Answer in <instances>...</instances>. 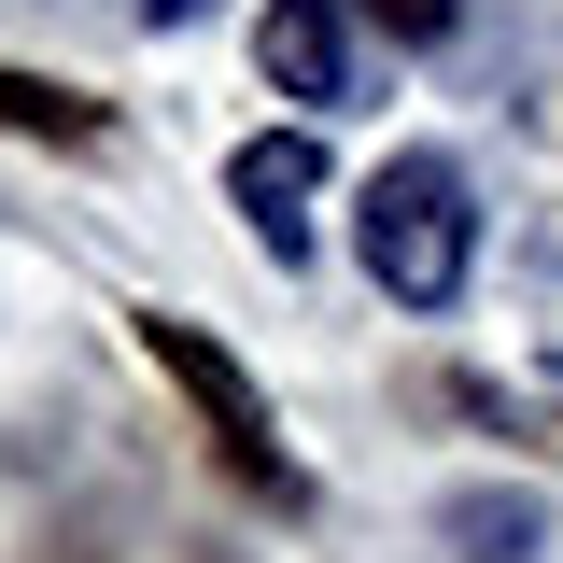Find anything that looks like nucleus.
Returning <instances> with one entry per match:
<instances>
[{"instance_id": "obj_1", "label": "nucleus", "mask_w": 563, "mask_h": 563, "mask_svg": "<svg viewBox=\"0 0 563 563\" xmlns=\"http://www.w3.org/2000/svg\"><path fill=\"white\" fill-rule=\"evenodd\" d=\"M352 254H366V282H380L395 310H451L465 268H479L465 169H451V155H395V169H366V198H352Z\"/></svg>"}, {"instance_id": "obj_2", "label": "nucleus", "mask_w": 563, "mask_h": 563, "mask_svg": "<svg viewBox=\"0 0 563 563\" xmlns=\"http://www.w3.org/2000/svg\"><path fill=\"white\" fill-rule=\"evenodd\" d=\"M141 352H155V366H169V395L211 422V451H225V479H240V493L310 507V465L282 451V422H268V395H254V366L211 339V324H184V310H141Z\"/></svg>"}, {"instance_id": "obj_3", "label": "nucleus", "mask_w": 563, "mask_h": 563, "mask_svg": "<svg viewBox=\"0 0 563 563\" xmlns=\"http://www.w3.org/2000/svg\"><path fill=\"white\" fill-rule=\"evenodd\" d=\"M225 198H240V225L296 268V254H310V198H324V141H310V128L240 141V155H225Z\"/></svg>"}, {"instance_id": "obj_4", "label": "nucleus", "mask_w": 563, "mask_h": 563, "mask_svg": "<svg viewBox=\"0 0 563 563\" xmlns=\"http://www.w3.org/2000/svg\"><path fill=\"white\" fill-rule=\"evenodd\" d=\"M254 70H268L282 99L339 113V99H352V14H339V0H268V14H254Z\"/></svg>"}, {"instance_id": "obj_5", "label": "nucleus", "mask_w": 563, "mask_h": 563, "mask_svg": "<svg viewBox=\"0 0 563 563\" xmlns=\"http://www.w3.org/2000/svg\"><path fill=\"white\" fill-rule=\"evenodd\" d=\"M0 128H14V141H57V155H99V141H113V113H99L85 85H43V70H0Z\"/></svg>"}, {"instance_id": "obj_6", "label": "nucleus", "mask_w": 563, "mask_h": 563, "mask_svg": "<svg viewBox=\"0 0 563 563\" xmlns=\"http://www.w3.org/2000/svg\"><path fill=\"white\" fill-rule=\"evenodd\" d=\"M465 563H536V493H451Z\"/></svg>"}, {"instance_id": "obj_7", "label": "nucleus", "mask_w": 563, "mask_h": 563, "mask_svg": "<svg viewBox=\"0 0 563 563\" xmlns=\"http://www.w3.org/2000/svg\"><path fill=\"white\" fill-rule=\"evenodd\" d=\"M366 14H380V29H409V43H437V29H451V0H366Z\"/></svg>"}, {"instance_id": "obj_8", "label": "nucleus", "mask_w": 563, "mask_h": 563, "mask_svg": "<svg viewBox=\"0 0 563 563\" xmlns=\"http://www.w3.org/2000/svg\"><path fill=\"white\" fill-rule=\"evenodd\" d=\"M198 14H211V0H141V29H198Z\"/></svg>"}, {"instance_id": "obj_9", "label": "nucleus", "mask_w": 563, "mask_h": 563, "mask_svg": "<svg viewBox=\"0 0 563 563\" xmlns=\"http://www.w3.org/2000/svg\"><path fill=\"white\" fill-rule=\"evenodd\" d=\"M550 380H563V352H550Z\"/></svg>"}]
</instances>
